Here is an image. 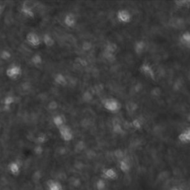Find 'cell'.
Listing matches in <instances>:
<instances>
[{
  "mask_svg": "<svg viewBox=\"0 0 190 190\" xmlns=\"http://www.w3.org/2000/svg\"><path fill=\"white\" fill-rule=\"evenodd\" d=\"M58 129H59V133L61 138L64 141L69 142L73 139V132L68 126L63 125V126L59 127Z\"/></svg>",
  "mask_w": 190,
  "mask_h": 190,
  "instance_id": "6da1fadb",
  "label": "cell"
},
{
  "mask_svg": "<svg viewBox=\"0 0 190 190\" xmlns=\"http://www.w3.org/2000/svg\"><path fill=\"white\" fill-rule=\"evenodd\" d=\"M22 73V69L18 66H12L6 71V74L10 79H16Z\"/></svg>",
  "mask_w": 190,
  "mask_h": 190,
  "instance_id": "7a4b0ae2",
  "label": "cell"
},
{
  "mask_svg": "<svg viewBox=\"0 0 190 190\" xmlns=\"http://www.w3.org/2000/svg\"><path fill=\"white\" fill-rule=\"evenodd\" d=\"M26 40L30 45L34 46V47H37L41 43L39 36L34 32L28 34V35L26 36Z\"/></svg>",
  "mask_w": 190,
  "mask_h": 190,
  "instance_id": "3957f363",
  "label": "cell"
},
{
  "mask_svg": "<svg viewBox=\"0 0 190 190\" xmlns=\"http://www.w3.org/2000/svg\"><path fill=\"white\" fill-rule=\"evenodd\" d=\"M104 107L110 112H115L119 109V104L114 100H107L104 102Z\"/></svg>",
  "mask_w": 190,
  "mask_h": 190,
  "instance_id": "277c9868",
  "label": "cell"
},
{
  "mask_svg": "<svg viewBox=\"0 0 190 190\" xmlns=\"http://www.w3.org/2000/svg\"><path fill=\"white\" fill-rule=\"evenodd\" d=\"M8 170L13 175H18L21 171V167L17 162H11L8 165Z\"/></svg>",
  "mask_w": 190,
  "mask_h": 190,
  "instance_id": "5b68a950",
  "label": "cell"
},
{
  "mask_svg": "<svg viewBox=\"0 0 190 190\" xmlns=\"http://www.w3.org/2000/svg\"><path fill=\"white\" fill-rule=\"evenodd\" d=\"M103 175L105 178L108 180H116L117 178V173L114 169H106L104 170L103 172Z\"/></svg>",
  "mask_w": 190,
  "mask_h": 190,
  "instance_id": "8992f818",
  "label": "cell"
},
{
  "mask_svg": "<svg viewBox=\"0 0 190 190\" xmlns=\"http://www.w3.org/2000/svg\"><path fill=\"white\" fill-rule=\"evenodd\" d=\"M48 190H63V186L58 181L54 180H49L47 182Z\"/></svg>",
  "mask_w": 190,
  "mask_h": 190,
  "instance_id": "52a82bcc",
  "label": "cell"
},
{
  "mask_svg": "<svg viewBox=\"0 0 190 190\" xmlns=\"http://www.w3.org/2000/svg\"><path fill=\"white\" fill-rule=\"evenodd\" d=\"M64 23L66 24V26L69 27V28H72L76 24V18L71 13L66 15L64 19Z\"/></svg>",
  "mask_w": 190,
  "mask_h": 190,
  "instance_id": "ba28073f",
  "label": "cell"
},
{
  "mask_svg": "<svg viewBox=\"0 0 190 190\" xmlns=\"http://www.w3.org/2000/svg\"><path fill=\"white\" fill-rule=\"evenodd\" d=\"M120 169L124 173H127L130 170V165L126 160H123L120 162Z\"/></svg>",
  "mask_w": 190,
  "mask_h": 190,
  "instance_id": "9c48e42d",
  "label": "cell"
},
{
  "mask_svg": "<svg viewBox=\"0 0 190 190\" xmlns=\"http://www.w3.org/2000/svg\"><path fill=\"white\" fill-rule=\"evenodd\" d=\"M64 122H65L64 119H63V117H62L61 115L56 116V117H54V119H53V123H54V124L55 125L58 129H59V127H61V126H63V125H65Z\"/></svg>",
  "mask_w": 190,
  "mask_h": 190,
  "instance_id": "30bf717a",
  "label": "cell"
},
{
  "mask_svg": "<svg viewBox=\"0 0 190 190\" xmlns=\"http://www.w3.org/2000/svg\"><path fill=\"white\" fill-rule=\"evenodd\" d=\"M22 11L24 14L28 17H34V13L32 11V9L28 5H23V8H22Z\"/></svg>",
  "mask_w": 190,
  "mask_h": 190,
  "instance_id": "8fae6325",
  "label": "cell"
},
{
  "mask_svg": "<svg viewBox=\"0 0 190 190\" xmlns=\"http://www.w3.org/2000/svg\"><path fill=\"white\" fill-rule=\"evenodd\" d=\"M96 188L97 190H105L106 188V183L104 179L100 178L96 183Z\"/></svg>",
  "mask_w": 190,
  "mask_h": 190,
  "instance_id": "7c38bea8",
  "label": "cell"
},
{
  "mask_svg": "<svg viewBox=\"0 0 190 190\" xmlns=\"http://www.w3.org/2000/svg\"><path fill=\"white\" fill-rule=\"evenodd\" d=\"M117 16L121 22H127L128 20H129V15L126 13V11H120L118 13Z\"/></svg>",
  "mask_w": 190,
  "mask_h": 190,
  "instance_id": "4fadbf2b",
  "label": "cell"
},
{
  "mask_svg": "<svg viewBox=\"0 0 190 190\" xmlns=\"http://www.w3.org/2000/svg\"><path fill=\"white\" fill-rule=\"evenodd\" d=\"M55 80H56V83L59 84V85H65V84H66V78H65V77L62 74L56 75V77H55Z\"/></svg>",
  "mask_w": 190,
  "mask_h": 190,
  "instance_id": "5bb4252c",
  "label": "cell"
},
{
  "mask_svg": "<svg viewBox=\"0 0 190 190\" xmlns=\"http://www.w3.org/2000/svg\"><path fill=\"white\" fill-rule=\"evenodd\" d=\"M4 104L5 106H11L14 102V97L12 96H8L4 99Z\"/></svg>",
  "mask_w": 190,
  "mask_h": 190,
  "instance_id": "9a60e30c",
  "label": "cell"
},
{
  "mask_svg": "<svg viewBox=\"0 0 190 190\" xmlns=\"http://www.w3.org/2000/svg\"><path fill=\"white\" fill-rule=\"evenodd\" d=\"M44 43H45V45L47 46H51L52 44L54 43V40L52 38L48 35H44Z\"/></svg>",
  "mask_w": 190,
  "mask_h": 190,
  "instance_id": "2e32d148",
  "label": "cell"
},
{
  "mask_svg": "<svg viewBox=\"0 0 190 190\" xmlns=\"http://www.w3.org/2000/svg\"><path fill=\"white\" fill-rule=\"evenodd\" d=\"M80 184H81V183H80V180H78V179H75L74 181H73L72 185H73V186H75V187H78V186H80Z\"/></svg>",
  "mask_w": 190,
  "mask_h": 190,
  "instance_id": "e0dca14e",
  "label": "cell"
},
{
  "mask_svg": "<svg viewBox=\"0 0 190 190\" xmlns=\"http://www.w3.org/2000/svg\"><path fill=\"white\" fill-rule=\"evenodd\" d=\"M170 190H184V189H181V188H179V187H176V186H174V187H172Z\"/></svg>",
  "mask_w": 190,
  "mask_h": 190,
  "instance_id": "ac0fdd59",
  "label": "cell"
}]
</instances>
